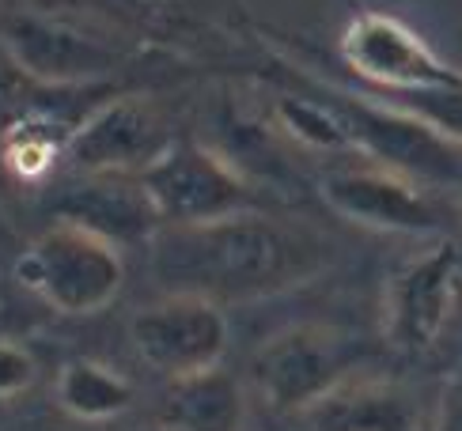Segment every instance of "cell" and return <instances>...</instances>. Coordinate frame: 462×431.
Instances as JSON below:
<instances>
[{
    "mask_svg": "<svg viewBox=\"0 0 462 431\" xmlns=\"http://www.w3.org/2000/svg\"><path fill=\"white\" fill-rule=\"evenodd\" d=\"M129 344L167 382L220 367L227 352L224 307L198 296H163L129 318Z\"/></svg>",
    "mask_w": 462,
    "mask_h": 431,
    "instance_id": "obj_6",
    "label": "cell"
},
{
    "mask_svg": "<svg viewBox=\"0 0 462 431\" xmlns=\"http://www.w3.org/2000/svg\"><path fill=\"white\" fill-rule=\"evenodd\" d=\"M432 431H462V375L448 386L444 401H439V413L432 420Z\"/></svg>",
    "mask_w": 462,
    "mask_h": 431,
    "instance_id": "obj_19",
    "label": "cell"
},
{
    "mask_svg": "<svg viewBox=\"0 0 462 431\" xmlns=\"http://www.w3.org/2000/svg\"><path fill=\"white\" fill-rule=\"evenodd\" d=\"M341 61L368 87L391 95V99H410V95H429L462 84V69L448 65L410 23L372 8L356 12L345 23Z\"/></svg>",
    "mask_w": 462,
    "mask_h": 431,
    "instance_id": "obj_5",
    "label": "cell"
},
{
    "mask_svg": "<svg viewBox=\"0 0 462 431\" xmlns=\"http://www.w3.org/2000/svg\"><path fill=\"white\" fill-rule=\"evenodd\" d=\"M141 431H167L163 424H152V427H141Z\"/></svg>",
    "mask_w": 462,
    "mask_h": 431,
    "instance_id": "obj_20",
    "label": "cell"
},
{
    "mask_svg": "<svg viewBox=\"0 0 462 431\" xmlns=\"http://www.w3.org/2000/svg\"><path fill=\"white\" fill-rule=\"evenodd\" d=\"M57 405L65 408L72 420L84 424H103V420H118L125 417L133 401H137V390L133 382L99 360H72L57 371L53 382Z\"/></svg>",
    "mask_w": 462,
    "mask_h": 431,
    "instance_id": "obj_14",
    "label": "cell"
},
{
    "mask_svg": "<svg viewBox=\"0 0 462 431\" xmlns=\"http://www.w3.org/2000/svg\"><path fill=\"white\" fill-rule=\"evenodd\" d=\"M38 382V363L19 341H0V401L19 398Z\"/></svg>",
    "mask_w": 462,
    "mask_h": 431,
    "instance_id": "obj_18",
    "label": "cell"
},
{
    "mask_svg": "<svg viewBox=\"0 0 462 431\" xmlns=\"http://www.w3.org/2000/svg\"><path fill=\"white\" fill-rule=\"evenodd\" d=\"M394 103H398L394 110L410 114L417 125L436 133L444 144L462 148V84L429 95H410V99H394Z\"/></svg>",
    "mask_w": 462,
    "mask_h": 431,
    "instance_id": "obj_16",
    "label": "cell"
},
{
    "mask_svg": "<svg viewBox=\"0 0 462 431\" xmlns=\"http://www.w3.org/2000/svg\"><path fill=\"white\" fill-rule=\"evenodd\" d=\"M15 277L57 315L88 318L106 310L125 288V261L118 243L80 224L57 220L19 253Z\"/></svg>",
    "mask_w": 462,
    "mask_h": 431,
    "instance_id": "obj_2",
    "label": "cell"
},
{
    "mask_svg": "<svg viewBox=\"0 0 462 431\" xmlns=\"http://www.w3.org/2000/svg\"><path fill=\"white\" fill-rule=\"evenodd\" d=\"M53 155H57L53 136H46V129H27V125H15L8 136V148H5V160L19 179H38V174H46L53 167Z\"/></svg>",
    "mask_w": 462,
    "mask_h": 431,
    "instance_id": "obj_17",
    "label": "cell"
},
{
    "mask_svg": "<svg viewBox=\"0 0 462 431\" xmlns=\"http://www.w3.org/2000/svg\"><path fill=\"white\" fill-rule=\"evenodd\" d=\"M137 179L160 216V227L208 224L254 208V189L236 170V163L186 136H175L160 160L148 163Z\"/></svg>",
    "mask_w": 462,
    "mask_h": 431,
    "instance_id": "obj_4",
    "label": "cell"
},
{
    "mask_svg": "<svg viewBox=\"0 0 462 431\" xmlns=\"http://www.w3.org/2000/svg\"><path fill=\"white\" fill-rule=\"evenodd\" d=\"M152 277L167 296H198L217 307L254 303L315 280L330 250L315 231L258 208L208 224L152 234Z\"/></svg>",
    "mask_w": 462,
    "mask_h": 431,
    "instance_id": "obj_1",
    "label": "cell"
},
{
    "mask_svg": "<svg viewBox=\"0 0 462 431\" xmlns=\"http://www.w3.org/2000/svg\"><path fill=\"white\" fill-rule=\"evenodd\" d=\"M360 344L326 326H288L273 333L250 356V386L258 398L284 417L303 413L307 405L326 398L334 386L353 379Z\"/></svg>",
    "mask_w": 462,
    "mask_h": 431,
    "instance_id": "obj_3",
    "label": "cell"
},
{
    "mask_svg": "<svg viewBox=\"0 0 462 431\" xmlns=\"http://www.w3.org/2000/svg\"><path fill=\"white\" fill-rule=\"evenodd\" d=\"M462 258L451 243H439L410 258L383 291V337L391 348L420 356L429 352L455 315L462 288Z\"/></svg>",
    "mask_w": 462,
    "mask_h": 431,
    "instance_id": "obj_7",
    "label": "cell"
},
{
    "mask_svg": "<svg viewBox=\"0 0 462 431\" xmlns=\"http://www.w3.org/2000/svg\"><path fill=\"white\" fill-rule=\"evenodd\" d=\"M8 61L46 87H84L114 72V53L91 34L65 27L57 19L15 15L0 31Z\"/></svg>",
    "mask_w": 462,
    "mask_h": 431,
    "instance_id": "obj_10",
    "label": "cell"
},
{
    "mask_svg": "<svg viewBox=\"0 0 462 431\" xmlns=\"http://www.w3.org/2000/svg\"><path fill=\"white\" fill-rule=\"evenodd\" d=\"M322 201L337 216L372 231L398 234H436L444 227L439 205L413 179L391 167H345L319 182Z\"/></svg>",
    "mask_w": 462,
    "mask_h": 431,
    "instance_id": "obj_9",
    "label": "cell"
},
{
    "mask_svg": "<svg viewBox=\"0 0 462 431\" xmlns=\"http://www.w3.org/2000/svg\"><path fill=\"white\" fill-rule=\"evenodd\" d=\"M273 117L303 148H315V151H349L353 148V136L341 125V117L330 106H322L319 99H303V95H292V91L277 95Z\"/></svg>",
    "mask_w": 462,
    "mask_h": 431,
    "instance_id": "obj_15",
    "label": "cell"
},
{
    "mask_svg": "<svg viewBox=\"0 0 462 431\" xmlns=\"http://www.w3.org/2000/svg\"><path fill=\"white\" fill-rule=\"evenodd\" d=\"M57 220L80 224L118 246L125 239L152 243V234L160 231V216L137 174H84V182L57 205Z\"/></svg>",
    "mask_w": 462,
    "mask_h": 431,
    "instance_id": "obj_12",
    "label": "cell"
},
{
    "mask_svg": "<svg viewBox=\"0 0 462 431\" xmlns=\"http://www.w3.org/2000/svg\"><path fill=\"white\" fill-rule=\"evenodd\" d=\"M292 420L300 431H432L420 401L402 382L360 375L345 379Z\"/></svg>",
    "mask_w": 462,
    "mask_h": 431,
    "instance_id": "obj_11",
    "label": "cell"
},
{
    "mask_svg": "<svg viewBox=\"0 0 462 431\" xmlns=\"http://www.w3.org/2000/svg\"><path fill=\"white\" fill-rule=\"evenodd\" d=\"M156 424L167 431H243L246 394L236 375H227L224 367H208L167 386Z\"/></svg>",
    "mask_w": 462,
    "mask_h": 431,
    "instance_id": "obj_13",
    "label": "cell"
},
{
    "mask_svg": "<svg viewBox=\"0 0 462 431\" xmlns=\"http://www.w3.org/2000/svg\"><path fill=\"white\" fill-rule=\"evenodd\" d=\"M175 141L163 114L141 95H114L69 133L65 155L80 174H141Z\"/></svg>",
    "mask_w": 462,
    "mask_h": 431,
    "instance_id": "obj_8",
    "label": "cell"
}]
</instances>
